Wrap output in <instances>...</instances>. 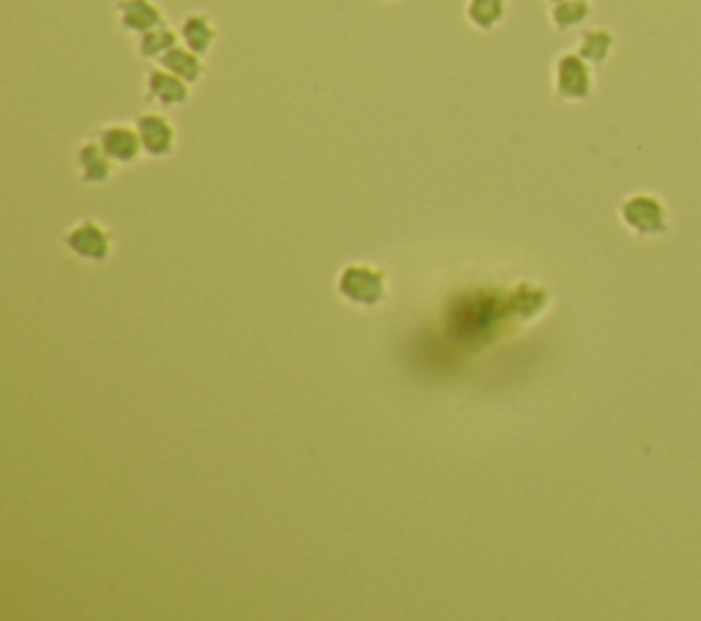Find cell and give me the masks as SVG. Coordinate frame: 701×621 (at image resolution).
<instances>
[{"label": "cell", "instance_id": "cell-7", "mask_svg": "<svg viewBox=\"0 0 701 621\" xmlns=\"http://www.w3.org/2000/svg\"><path fill=\"white\" fill-rule=\"evenodd\" d=\"M192 96V85L184 83L179 74L168 72L165 66H154L152 72L146 74V101L154 107H162V110H173V107L186 105Z\"/></svg>", "mask_w": 701, "mask_h": 621}, {"label": "cell", "instance_id": "cell-10", "mask_svg": "<svg viewBox=\"0 0 701 621\" xmlns=\"http://www.w3.org/2000/svg\"><path fill=\"white\" fill-rule=\"evenodd\" d=\"M179 36H181V45L190 47L192 52H197V56L206 58L208 52L214 50V45H217L219 28H217V23L211 20V14L192 12L181 20Z\"/></svg>", "mask_w": 701, "mask_h": 621}, {"label": "cell", "instance_id": "cell-2", "mask_svg": "<svg viewBox=\"0 0 701 621\" xmlns=\"http://www.w3.org/2000/svg\"><path fill=\"white\" fill-rule=\"evenodd\" d=\"M551 80H554L556 101H561V105H583L595 94V66L583 61L578 50L556 56Z\"/></svg>", "mask_w": 701, "mask_h": 621}, {"label": "cell", "instance_id": "cell-13", "mask_svg": "<svg viewBox=\"0 0 701 621\" xmlns=\"http://www.w3.org/2000/svg\"><path fill=\"white\" fill-rule=\"evenodd\" d=\"M614 47H617V36L608 28H587L578 39V56L583 61H590L592 66H603L612 58Z\"/></svg>", "mask_w": 701, "mask_h": 621}, {"label": "cell", "instance_id": "cell-6", "mask_svg": "<svg viewBox=\"0 0 701 621\" xmlns=\"http://www.w3.org/2000/svg\"><path fill=\"white\" fill-rule=\"evenodd\" d=\"M96 141L116 165H135L143 157V143L135 123H105L96 132Z\"/></svg>", "mask_w": 701, "mask_h": 621}, {"label": "cell", "instance_id": "cell-15", "mask_svg": "<svg viewBox=\"0 0 701 621\" xmlns=\"http://www.w3.org/2000/svg\"><path fill=\"white\" fill-rule=\"evenodd\" d=\"M592 17V0H565V3H554L548 7V20L554 25V31L567 34L576 31L581 25H587V20Z\"/></svg>", "mask_w": 701, "mask_h": 621}, {"label": "cell", "instance_id": "cell-1", "mask_svg": "<svg viewBox=\"0 0 701 621\" xmlns=\"http://www.w3.org/2000/svg\"><path fill=\"white\" fill-rule=\"evenodd\" d=\"M619 219L641 239H661L672 228V211L655 192H633L619 203Z\"/></svg>", "mask_w": 701, "mask_h": 621}, {"label": "cell", "instance_id": "cell-5", "mask_svg": "<svg viewBox=\"0 0 701 621\" xmlns=\"http://www.w3.org/2000/svg\"><path fill=\"white\" fill-rule=\"evenodd\" d=\"M137 135H141L143 154L154 159H165L179 146V130L165 112H143L135 121Z\"/></svg>", "mask_w": 701, "mask_h": 621}, {"label": "cell", "instance_id": "cell-12", "mask_svg": "<svg viewBox=\"0 0 701 621\" xmlns=\"http://www.w3.org/2000/svg\"><path fill=\"white\" fill-rule=\"evenodd\" d=\"M159 66H165L168 72L179 74V77L190 85L201 83V80L206 77V58L197 56V52H192L190 47H184V45L173 47V50H170L168 56L159 61Z\"/></svg>", "mask_w": 701, "mask_h": 621}, {"label": "cell", "instance_id": "cell-4", "mask_svg": "<svg viewBox=\"0 0 701 621\" xmlns=\"http://www.w3.org/2000/svg\"><path fill=\"white\" fill-rule=\"evenodd\" d=\"M63 244L72 255L83 260H105L112 253V233L101 228L96 219H83V222L72 224L63 235Z\"/></svg>", "mask_w": 701, "mask_h": 621}, {"label": "cell", "instance_id": "cell-8", "mask_svg": "<svg viewBox=\"0 0 701 621\" xmlns=\"http://www.w3.org/2000/svg\"><path fill=\"white\" fill-rule=\"evenodd\" d=\"M119 25L132 36H143L146 31L165 23V12L157 0H119L116 3Z\"/></svg>", "mask_w": 701, "mask_h": 621}, {"label": "cell", "instance_id": "cell-14", "mask_svg": "<svg viewBox=\"0 0 701 621\" xmlns=\"http://www.w3.org/2000/svg\"><path fill=\"white\" fill-rule=\"evenodd\" d=\"M181 36L176 34V28H170L168 23L157 25V28L146 31L143 36H137V56L143 58V61H154L159 63L165 56H168L173 47H179Z\"/></svg>", "mask_w": 701, "mask_h": 621}, {"label": "cell", "instance_id": "cell-16", "mask_svg": "<svg viewBox=\"0 0 701 621\" xmlns=\"http://www.w3.org/2000/svg\"><path fill=\"white\" fill-rule=\"evenodd\" d=\"M554 3H565V0H545V7H554Z\"/></svg>", "mask_w": 701, "mask_h": 621}, {"label": "cell", "instance_id": "cell-11", "mask_svg": "<svg viewBox=\"0 0 701 621\" xmlns=\"http://www.w3.org/2000/svg\"><path fill=\"white\" fill-rule=\"evenodd\" d=\"M507 12H510V0H466L463 7L466 23L483 34L499 28L507 20Z\"/></svg>", "mask_w": 701, "mask_h": 621}, {"label": "cell", "instance_id": "cell-3", "mask_svg": "<svg viewBox=\"0 0 701 621\" xmlns=\"http://www.w3.org/2000/svg\"><path fill=\"white\" fill-rule=\"evenodd\" d=\"M337 293L356 307H376L387 296V282L378 269L356 264L342 269V275L337 277Z\"/></svg>", "mask_w": 701, "mask_h": 621}, {"label": "cell", "instance_id": "cell-9", "mask_svg": "<svg viewBox=\"0 0 701 621\" xmlns=\"http://www.w3.org/2000/svg\"><path fill=\"white\" fill-rule=\"evenodd\" d=\"M74 168H77V175L83 184L88 186H99L107 184L116 173V162L107 157V151L101 148V143L96 141H85L83 146L77 148V157H74Z\"/></svg>", "mask_w": 701, "mask_h": 621}]
</instances>
